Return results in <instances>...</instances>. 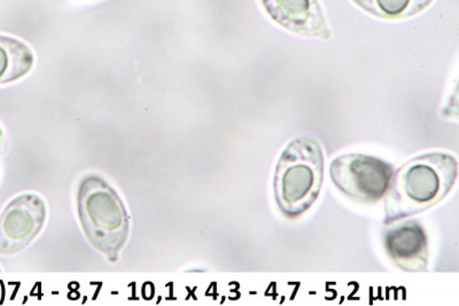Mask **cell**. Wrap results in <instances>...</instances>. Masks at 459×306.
<instances>
[{"label":"cell","mask_w":459,"mask_h":306,"mask_svg":"<svg viewBox=\"0 0 459 306\" xmlns=\"http://www.w3.org/2000/svg\"><path fill=\"white\" fill-rule=\"evenodd\" d=\"M458 163L453 155L429 153L402 166L393 174L385 200L384 223L399 222L436 206L453 190Z\"/></svg>","instance_id":"cell-1"},{"label":"cell","mask_w":459,"mask_h":306,"mask_svg":"<svg viewBox=\"0 0 459 306\" xmlns=\"http://www.w3.org/2000/svg\"><path fill=\"white\" fill-rule=\"evenodd\" d=\"M323 179L321 142L308 134L293 139L274 170L273 193L281 214L290 219L306 214L321 194Z\"/></svg>","instance_id":"cell-2"},{"label":"cell","mask_w":459,"mask_h":306,"mask_svg":"<svg viewBox=\"0 0 459 306\" xmlns=\"http://www.w3.org/2000/svg\"><path fill=\"white\" fill-rule=\"evenodd\" d=\"M77 210L86 238L110 262H117L130 232L125 204L105 179L85 175L77 194Z\"/></svg>","instance_id":"cell-3"},{"label":"cell","mask_w":459,"mask_h":306,"mask_svg":"<svg viewBox=\"0 0 459 306\" xmlns=\"http://www.w3.org/2000/svg\"><path fill=\"white\" fill-rule=\"evenodd\" d=\"M394 174L380 158L347 154L331 162L330 174L335 187L347 198L360 203H375L385 197Z\"/></svg>","instance_id":"cell-4"},{"label":"cell","mask_w":459,"mask_h":306,"mask_svg":"<svg viewBox=\"0 0 459 306\" xmlns=\"http://www.w3.org/2000/svg\"><path fill=\"white\" fill-rule=\"evenodd\" d=\"M47 220V207L39 195L27 193L12 200L0 216V255L23 251L37 238Z\"/></svg>","instance_id":"cell-5"},{"label":"cell","mask_w":459,"mask_h":306,"mask_svg":"<svg viewBox=\"0 0 459 306\" xmlns=\"http://www.w3.org/2000/svg\"><path fill=\"white\" fill-rule=\"evenodd\" d=\"M265 13L294 34L329 39L323 7L318 0H261Z\"/></svg>","instance_id":"cell-6"},{"label":"cell","mask_w":459,"mask_h":306,"mask_svg":"<svg viewBox=\"0 0 459 306\" xmlns=\"http://www.w3.org/2000/svg\"><path fill=\"white\" fill-rule=\"evenodd\" d=\"M389 259L401 270L425 271L429 262V240L424 227L416 220L397 224L384 235Z\"/></svg>","instance_id":"cell-7"},{"label":"cell","mask_w":459,"mask_h":306,"mask_svg":"<svg viewBox=\"0 0 459 306\" xmlns=\"http://www.w3.org/2000/svg\"><path fill=\"white\" fill-rule=\"evenodd\" d=\"M34 64V53L26 43L14 37L0 35V84L22 79Z\"/></svg>","instance_id":"cell-8"},{"label":"cell","mask_w":459,"mask_h":306,"mask_svg":"<svg viewBox=\"0 0 459 306\" xmlns=\"http://www.w3.org/2000/svg\"><path fill=\"white\" fill-rule=\"evenodd\" d=\"M352 3L377 18L400 20L421 13L433 0H352Z\"/></svg>","instance_id":"cell-9"},{"label":"cell","mask_w":459,"mask_h":306,"mask_svg":"<svg viewBox=\"0 0 459 306\" xmlns=\"http://www.w3.org/2000/svg\"><path fill=\"white\" fill-rule=\"evenodd\" d=\"M6 149V137L4 134L2 126H0V153L4 152Z\"/></svg>","instance_id":"cell-10"}]
</instances>
